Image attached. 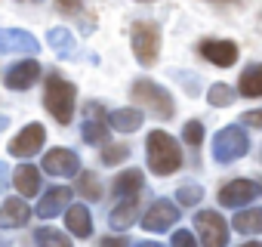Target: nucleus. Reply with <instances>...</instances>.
Masks as SVG:
<instances>
[{
    "label": "nucleus",
    "instance_id": "f257e3e1",
    "mask_svg": "<svg viewBox=\"0 0 262 247\" xmlns=\"http://www.w3.org/2000/svg\"><path fill=\"white\" fill-rule=\"evenodd\" d=\"M145 149H148V167H151L155 173L170 176V173H176V170L182 167V149H179V142H176L170 133H164V130L148 133Z\"/></svg>",
    "mask_w": 262,
    "mask_h": 247
},
{
    "label": "nucleus",
    "instance_id": "f03ea898",
    "mask_svg": "<svg viewBox=\"0 0 262 247\" xmlns=\"http://www.w3.org/2000/svg\"><path fill=\"white\" fill-rule=\"evenodd\" d=\"M74 96H77V90H74V84H68V80H62V77H47V93H43V105H47V111L62 123H71V117H74Z\"/></svg>",
    "mask_w": 262,
    "mask_h": 247
},
{
    "label": "nucleus",
    "instance_id": "7ed1b4c3",
    "mask_svg": "<svg viewBox=\"0 0 262 247\" xmlns=\"http://www.w3.org/2000/svg\"><path fill=\"white\" fill-rule=\"evenodd\" d=\"M133 99L139 102V105H145L155 117H173V111H176V105H173V99H170V93L161 87V84H155V80H148V77H142V80H136L133 84Z\"/></svg>",
    "mask_w": 262,
    "mask_h": 247
},
{
    "label": "nucleus",
    "instance_id": "20e7f679",
    "mask_svg": "<svg viewBox=\"0 0 262 247\" xmlns=\"http://www.w3.org/2000/svg\"><path fill=\"white\" fill-rule=\"evenodd\" d=\"M247 149H250V139H247V133L237 130V127H225V130H219L216 139H213V158H216L219 164H231V161L244 158Z\"/></svg>",
    "mask_w": 262,
    "mask_h": 247
},
{
    "label": "nucleus",
    "instance_id": "39448f33",
    "mask_svg": "<svg viewBox=\"0 0 262 247\" xmlns=\"http://www.w3.org/2000/svg\"><path fill=\"white\" fill-rule=\"evenodd\" d=\"M161 47V28L155 22H136L133 25V53L139 65H155Z\"/></svg>",
    "mask_w": 262,
    "mask_h": 247
},
{
    "label": "nucleus",
    "instance_id": "423d86ee",
    "mask_svg": "<svg viewBox=\"0 0 262 247\" xmlns=\"http://www.w3.org/2000/svg\"><path fill=\"white\" fill-rule=\"evenodd\" d=\"M198 235H201V247H225L228 241V225L216 210H201L194 216Z\"/></svg>",
    "mask_w": 262,
    "mask_h": 247
},
{
    "label": "nucleus",
    "instance_id": "0eeeda50",
    "mask_svg": "<svg viewBox=\"0 0 262 247\" xmlns=\"http://www.w3.org/2000/svg\"><path fill=\"white\" fill-rule=\"evenodd\" d=\"M262 195V186L253 179H231L228 186L219 189V204L222 207H244Z\"/></svg>",
    "mask_w": 262,
    "mask_h": 247
},
{
    "label": "nucleus",
    "instance_id": "6e6552de",
    "mask_svg": "<svg viewBox=\"0 0 262 247\" xmlns=\"http://www.w3.org/2000/svg\"><path fill=\"white\" fill-rule=\"evenodd\" d=\"M43 170L50 176H77L80 173V158L71 149H53L43 155Z\"/></svg>",
    "mask_w": 262,
    "mask_h": 247
},
{
    "label": "nucleus",
    "instance_id": "1a4fd4ad",
    "mask_svg": "<svg viewBox=\"0 0 262 247\" xmlns=\"http://www.w3.org/2000/svg\"><path fill=\"white\" fill-rule=\"evenodd\" d=\"M43 139H47V130L40 127V123H28V127H25V130L10 142V152H13L16 158H31V155H37V152H40Z\"/></svg>",
    "mask_w": 262,
    "mask_h": 247
},
{
    "label": "nucleus",
    "instance_id": "9d476101",
    "mask_svg": "<svg viewBox=\"0 0 262 247\" xmlns=\"http://www.w3.org/2000/svg\"><path fill=\"white\" fill-rule=\"evenodd\" d=\"M173 222H179V207H176L173 201H158V204H151V210H148L145 219H142V225H145L148 232H167V229H173Z\"/></svg>",
    "mask_w": 262,
    "mask_h": 247
},
{
    "label": "nucleus",
    "instance_id": "9b49d317",
    "mask_svg": "<svg viewBox=\"0 0 262 247\" xmlns=\"http://www.w3.org/2000/svg\"><path fill=\"white\" fill-rule=\"evenodd\" d=\"M83 139L99 146L108 139V117H105V108L99 102L86 105V117H83Z\"/></svg>",
    "mask_w": 262,
    "mask_h": 247
},
{
    "label": "nucleus",
    "instance_id": "f8f14e48",
    "mask_svg": "<svg viewBox=\"0 0 262 247\" xmlns=\"http://www.w3.org/2000/svg\"><path fill=\"white\" fill-rule=\"evenodd\" d=\"M37 77H40V65H37L34 59H25V62H16V65L7 71L4 84H7L10 90H28V87L37 84Z\"/></svg>",
    "mask_w": 262,
    "mask_h": 247
},
{
    "label": "nucleus",
    "instance_id": "ddd939ff",
    "mask_svg": "<svg viewBox=\"0 0 262 247\" xmlns=\"http://www.w3.org/2000/svg\"><path fill=\"white\" fill-rule=\"evenodd\" d=\"M40 44L28 31L19 28H0V53H34Z\"/></svg>",
    "mask_w": 262,
    "mask_h": 247
},
{
    "label": "nucleus",
    "instance_id": "4468645a",
    "mask_svg": "<svg viewBox=\"0 0 262 247\" xmlns=\"http://www.w3.org/2000/svg\"><path fill=\"white\" fill-rule=\"evenodd\" d=\"M201 53L207 62L219 65V68H228L237 62V44H231V40H207V44H201Z\"/></svg>",
    "mask_w": 262,
    "mask_h": 247
},
{
    "label": "nucleus",
    "instance_id": "2eb2a0df",
    "mask_svg": "<svg viewBox=\"0 0 262 247\" xmlns=\"http://www.w3.org/2000/svg\"><path fill=\"white\" fill-rule=\"evenodd\" d=\"M68 201H71V192H68L65 186H56V189H50V192L37 201V216H40V219H50V216L62 213Z\"/></svg>",
    "mask_w": 262,
    "mask_h": 247
},
{
    "label": "nucleus",
    "instance_id": "dca6fc26",
    "mask_svg": "<svg viewBox=\"0 0 262 247\" xmlns=\"http://www.w3.org/2000/svg\"><path fill=\"white\" fill-rule=\"evenodd\" d=\"M28 216H31V210H28V204L22 198H10V201H4V207H0V225L4 229H22L28 222Z\"/></svg>",
    "mask_w": 262,
    "mask_h": 247
},
{
    "label": "nucleus",
    "instance_id": "f3484780",
    "mask_svg": "<svg viewBox=\"0 0 262 247\" xmlns=\"http://www.w3.org/2000/svg\"><path fill=\"white\" fill-rule=\"evenodd\" d=\"M65 225H68L71 235H77V238H90V235H93V216H90V207H83V204L68 207V213H65Z\"/></svg>",
    "mask_w": 262,
    "mask_h": 247
},
{
    "label": "nucleus",
    "instance_id": "a211bd4d",
    "mask_svg": "<svg viewBox=\"0 0 262 247\" xmlns=\"http://www.w3.org/2000/svg\"><path fill=\"white\" fill-rule=\"evenodd\" d=\"M136 219H139V198L136 195H129L120 204H114V210H111V229H129Z\"/></svg>",
    "mask_w": 262,
    "mask_h": 247
},
{
    "label": "nucleus",
    "instance_id": "6ab92c4d",
    "mask_svg": "<svg viewBox=\"0 0 262 247\" xmlns=\"http://www.w3.org/2000/svg\"><path fill=\"white\" fill-rule=\"evenodd\" d=\"M108 127H114L120 133H133L142 127V111L139 108H117L114 114H108Z\"/></svg>",
    "mask_w": 262,
    "mask_h": 247
},
{
    "label": "nucleus",
    "instance_id": "aec40b11",
    "mask_svg": "<svg viewBox=\"0 0 262 247\" xmlns=\"http://www.w3.org/2000/svg\"><path fill=\"white\" fill-rule=\"evenodd\" d=\"M16 189H19V195H25V198H34L37 192H40V170L37 167H31V164H22V167H16Z\"/></svg>",
    "mask_w": 262,
    "mask_h": 247
},
{
    "label": "nucleus",
    "instance_id": "412c9836",
    "mask_svg": "<svg viewBox=\"0 0 262 247\" xmlns=\"http://www.w3.org/2000/svg\"><path fill=\"white\" fill-rule=\"evenodd\" d=\"M142 173L139 170H126V173H120L117 179H114V195H120V198H129V195H139V189H142Z\"/></svg>",
    "mask_w": 262,
    "mask_h": 247
},
{
    "label": "nucleus",
    "instance_id": "4be33fe9",
    "mask_svg": "<svg viewBox=\"0 0 262 247\" xmlns=\"http://www.w3.org/2000/svg\"><path fill=\"white\" fill-rule=\"evenodd\" d=\"M47 40H50V47H53L59 56H65V59L74 56V34H71L68 28H53V31L47 34Z\"/></svg>",
    "mask_w": 262,
    "mask_h": 247
},
{
    "label": "nucleus",
    "instance_id": "5701e85b",
    "mask_svg": "<svg viewBox=\"0 0 262 247\" xmlns=\"http://www.w3.org/2000/svg\"><path fill=\"white\" fill-rule=\"evenodd\" d=\"M237 90H241L244 96H262V68H259V65H250V68L241 74Z\"/></svg>",
    "mask_w": 262,
    "mask_h": 247
},
{
    "label": "nucleus",
    "instance_id": "b1692460",
    "mask_svg": "<svg viewBox=\"0 0 262 247\" xmlns=\"http://www.w3.org/2000/svg\"><path fill=\"white\" fill-rule=\"evenodd\" d=\"M237 232H244V235H256L259 229H262V210H241L237 216H234V222H231Z\"/></svg>",
    "mask_w": 262,
    "mask_h": 247
},
{
    "label": "nucleus",
    "instance_id": "393cba45",
    "mask_svg": "<svg viewBox=\"0 0 262 247\" xmlns=\"http://www.w3.org/2000/svg\"><path fill=\"white\" fill-rule=\"evenodd\" d=\"M34 241H37V247H71V241L59 229H40L34 235Z\"/></svg>",
    "mask_w": 262,
    "mask_h": 247
},
{
    "label": "nucleus",
    "instance_id": "a878e982",
    "mask_svg": "<svg viewBox=\"0 0 262 247\" xmlns=\"http://www.w3.org/2000/svg\"><path fill=\"white\" fill-rule=\"evenodd\" d=\"M207 99H210V105L225 108V105H231L234 90H231V87H225V84H213V87H210V93H207Z\"/></svg>",
    "mask_w": 262,
    "mask_h": 247
},
{
    "label": "nucleus",
    "instance_id": "bb28decb",
    "mask_svg": "<svg viewBox=\"0 0 262 247\" xmlns=\"http://www.w3.org/2000/svg\"><path fill=\"white\" fill-rule=\"evenodd\" d=\"M77 189H80V195H86L90 201H99V198H102V186H99V179H96L93 173H80Z\"/></svg>",
    "mask_w": 262,
    "mask_h": 247
},
{
    "label": "nucleus",
    "instance_id": "cd10ccee",
    "mask_svg": "<svg viewBox=\"0 0 262 247\" xmlns=\"http://www.w3.org/2000/svg\"><path fill=\"white\" fill-rule=\"evenodd\" d=\"M176 198H179V204H185V207H194L201 198H204V189L201 186H179V192H176Z\"/></svg>",
    "mask_w": 262,
    "mask_h": 247
},
{
    "label": "nucleus",
    "instance_id": "c85d7f7f",
    "mask_svg": "<svg viewBox=\"0 0 262 247\" xmlns=\"http://www.w3.org/2000/svg\"><path fill=\"white\" fill-rule=\"evenodd\" d=\"M182 139H185L188 146H201V142H204V123H201V120H188L185 130H182Z\"/></svg>",
    "mask_w": 262,
    "mask_h": 247
},
{
    "label": "nucleus",
    "instance_id": "c756f323",
    "mask_svg": "<svg viewBox=\"0 0 262 247\" xmlns=\"http://www.w3.org/2000/svg\"><path fill=\"white\" fill-rule=\"evenodd\" d=\"M129 158V149L126 146H108L105 152H102V161L105 164H120V161H126Z\"/></svg>",
    "mask_w": 262,
    "mask_h": 247
},
{
    "label": "nucleus",
    "instance_id": "7c9ffc66",
    "mask_svg": "<svg viewBox=\"0 0 262 247\" xmlns=\"http://www.w3.org/2000/svg\"><path fill=\"white\" fill-rule=\"evenodd\" d=\"M173 247H198V241H194V235H191V232L179 229V232L173 235Z\"/></svg>",
    "mask_w": 262,
    "mask_h": 247
},
{
    "label": "nucleus",
    "instance_id": "2f4dec72",
    "mask_svg": "<svg viewBox=\"0 0 262 247\" xmlns=\"http://www.w3.org/2000/svg\"><path fill=\"white\" fill-rule=\"evenodd\" d=\"M241 120H244V123H250V127H262V111H247Z\"/></svg>",
    "mask_w": 262,
    "mask_h": 247
},
{
    "label": "nucleus",
    "instance_id": "473e14b6",
    "mask_svg": "<svg viewBox=\"0 0 262 247\" xmlns=\"http://www.w3.org/2000/svg\"><path fill=\"white\" fill-rule=\"evenodd\" d=\"M99 247H129V244H126V238H102Z\"/></svg>",
    "mask_w": 262,
    "mask_h": 247
},
{
    "label": "nucleus",
    "instance_id": "72a5a7b5",
    "mask_svg": "<svg viewBox=\"0 0 262 247\" xmlns=\"http://www.w3.org/2000/svg\"><path fill=\"white\" fill-rule=\"evenodd\" d=\"M7 182H10V170H7V164L0 161V192L7 189Z\"/></svg>",
    "mask_w": 262,
    "mask_h": 247
},
{
    "label": "nucleus",
    "instance_id": "f704fd0d",
    "mask_svg": "<svg viewBox=\"0 0 262 247\" xmlns=\"http://www.w3.org/2000/svg\"><path fill=\"white\" fill-rule=\"evenodd\" d=\"M59 10H68V13H77V0H59Z\"/></svg>",
    "mask_w": 262,
    "mask_h": 247
},
{
    "label": "nucleus",
    "instance_id": "c9c22d12",
    "mask_svg": "<svg viewBox=\"0 0 262 247\" xmlns=\"http://www.w3.org/2000/svg\"><path fill=\"white\" fill-rule=\"evenodd\" d=\"M136 247H164V244H155V241H139Z\"/></svg>",
    "mask_w": 262,
    "mask_h": 247
},
{
    "label": "nucleus",
    "instance_id": "e433bc0d",
    "mask_svg": "<svg viewBox=\"0 0 262 247\" xmlns=\"http://www.w3.org/2000/svg\"><path fill=\"white\" fill-rule=\"evenodd\" d=\"M7 123H10V120H7L4 114H0V133H4V130H7Z\"/></svg>",
    "mask_w": 262,
    "mask_h": 247
},
{
    "label": "nucleus",
    "instance_id": "4c0bfd02",
    "mask_svg": "<svg viewBox=\"0 0 262 247\" xmlns=\"http://www.w3.org/2000/svg\"><path fill=\"white\" fill-rule=\"evenodd\" d=\"M241 247H262V244H256V241H250V244H241Z\"/></svg>",
    "mask_w": 262,
    "mask_h": 247
},
{
    "label": "nucleus",
    "instance_id": "58836bf2",
    "mask_svg": "<svg viewBox=\"0 0 262 247\" xmlns=\"http://www.w3.org/2000/svg\"><path fill=\"white\" fill-rule=\"evenodd\" d=\"M219 4H231V0H219Z\"/></svg>",
    "mask_w": 262,
    "mask_h": 247
},
{
    "label": "nucleus",
    "instance_id": "ea45409f",
    "mask_svg": "<svg viewBox=\"0 0 262 247\" xmlns=\"http://www.w3.org/2000/svg\"><path fill=\"white\" fill-rule=\"evenodd\" d=\"M28 4H34V0H28Z\"/></svg>",
    "mask_w": 262,
    "mask_h": 247
}]
</instances>
